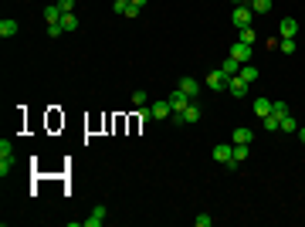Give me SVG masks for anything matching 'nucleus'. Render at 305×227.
Segmentation results:
<instances>
[{
  "label": "nucleus",
  "instance_id": "obj_1",
  "mask_svg": "<svg viewBox=\"0 0 305 227\" xmlns=\"http://www.w3.org/2000/svg\"><path fill=\"white\" fill-rule=\"evenodd\" d=\"M214 159L224 163L228 170H237V163H234V143H217L214 146Z\"/></svg>",
  "mask_w": 305,
  "mask_h": 227
},
{
  "label": "nucleus",
  "instance_id": "obj_2",
  "mask_svg": "<svg viewBox=\"0 0 305 227\" xmlns=\"http://www.w3.org/2000/svg\"><path fill=\"white\" fill-rule=\"evenodd\" d=\"M14 170V146L7 139H0V176L7 180V173Z\"/></svg>",
  "mask_w": 305,
  "mask_h": 227
},
{
  "label": "nucleus",
  "instance_id": "obj_3",
  "mask_svg": "<svg viewBox=\"0 0 305 227\" xmlns=\"http://www.w3.org/2000/svg\"><path fill=\"white\" fill-rule=\"evenodd\" d=\"M251 3H237L234 7V14H230V20H234V27H251Z\"/></svg>",
  "mask_w": 305,
  "mask_h": 227
},
{
  "label": "nucleus",
  "instance_id": "obj_4",
  "mask_svg": "<svg viewBox=\"0 0 305 227\" xmlns=\"http://www.w3.org/2000/svg\"><path fill=\"white\" fill-rule=\"evenodd\" d=\"M190 102H193V98H190L187 92H183V88H176V92L170 95V109H173V112H183V109H187Z\"/></svg>",
  "mask_w": 305,
  "mask_h": 227
},
{
  "label": "nucleus",
  "instance_id": "obj_5",
  "mask_svg": "<svg viewBox=\"0 0 305 227\" xmlns=\"http://www.w3.org/2000/svg\"><path fill=\"white\" fill-rule=\"evenodd\" d=\"M228 92L234 95V98H244V95H248V81H244V78H241V75L228 78Z\"/></svg>",
  "mask_w": 305,
  "mask_h": 227
},
{
  "label": "nucleus",
  "instance_id": "obj_6",
  "mask_svg": "<svg viewBox=\"0 0 305 227\" xmlns=\"http://www.w3.org/2000/svg\"><path fill=\"white\" fill-rule=\"evenodd\" d=\"M207 88H214V92H224V88H228V75H224L221 68H217V72H210V75H207Z\"/></svg>",
  "mask_w": 305,
  "mask_h": 227
},
{
  "label": "nucleus",
  "instance_id": "obj_7",
  "mask_svg": "<svg viewBox=\"0 0 305 227\" xmlns=\"http://www.w3.org/2000/svg\"><path fill=\"white\" fill-rule=\"evenodd\" d=\"M105 214H109L105 204H98V207L92 210V217H88V221H81V224H85V227H102V224H105Z\"/></svg>",
  "mask_w": 305,
  "mask_h": 227
},
{
  "label": "nucleus",
  "instance_id": "obj_8",
  "mask_svg": "<svg viewBox=\"0 0 305 227\" xmlns=\"http://www.w3.org/2000/svg\"><path fill=\"white\" fill-rule=\"evenodd\" d=\"M230 58H237L241 65H248L251 61V44H241V41H237V44L230 48Z\"/></svg>",
  "mask_w": 305,
  "mask_h": 227
},
{
  "label": "nucleus",
  "instance_id": "obj_9",
  "mask_svg": "<svg viewBox=\"0 0 305 227\" xmlns=\"http://www.w3.org/2000/svg\"><path fill=\"white\" fill-rule=\"evenodd\" d=\"M17 31H20V24H17V20H10V17H3V20H0V38H3V41H7V38H14Z\"/></svg>",
  "mask_w": 305,
  "mask_h": 227
},
{
  "label": "nucleus",
  "instance_id": "obj_10",
  "mask_svg": "<svg viewBox=\"0 0 305 227\" xmlns=\"http://www.w3.org/2000/svg\"><path fill=\"white\" fill-rule=\"evenodd\" d=\"M278 34L282 38H295L299 34V24H295V17H285L282 24H278Z\"/></svg>",
  "mask_w": 305,
  "mask_h": 227
},
{
  "label": "nucleus",
  "instance_id": "obj_11",
  "mask_svg": "<svg viewBox=\"0 0 305 227\" xmlns=\"http://www.w3.org/2000/svg\"><path fill=\"white\" fill-rule=\"evenodd\" d=\"M176 88H183L190 98H197V95H200V81H197V78H180V85H176Z\"/></svg>",
  "mask_w": 305,
  "mask_h": 227
},
{
  "label": "nucleus",
  "instance_id": "obj_12",
  "mask_svg": "<svg viewBox=\"0 0 305 227\" xmlns=\"http://www.w3.org/2000/svg\"><path fill=\"white\" fill-rule=\"evenodd\" d=\"M251 112H254V115H261V119H265V115L271 112V98H254V102H251Z\"/></svg>",
  "mask_w": 305,
  "mask_h": 227
},
{
  "label": "nucleus",
  "instance_id": "obj_13",
  "mask_svg": "<svg viewBox=\"0 0 305 227\" xmlns=\"http://www.w3.org/2000/svg\"><path fill=\"white\" fill-rule=\"evenodd\" d=\"M251 136H254V133H251L248 126H237V129L230 133V143H248V146H251Z\"/></svg>",
  "mask_w": 305,
  "mask_h": 227
},
{
  "label": "nucleus",
  "instance_id": "obj_14",
  "mask_svg": "<svg viewBox=\"0 0 305 227\" xmlns=\"http://www.w3.org/2000/svg\"><path fill=\"white\" fill-rule=\"evenodd\" d=\"M221 72H224V75H228V78H234V75H237V72H241V61H237V58H224V68H221Z\"/></svg>",
  "mask_w": 305,
  "mask_h": 227
},
{
  "label": "nucleus",
  "instance_id": "obj_15",
  "mask_svg": "<svg viewBox=\"0 0 305 227\" xmlns=\"http://www.w3.org/2000/svg\"><path fill=\"white\" fill-rule=\"evenodd\" d=\"M183 122H200V105H197V98L183 109Z\"/></svg>",
  "mask_w": 305,
  "mask_h": 227
},
{
  "label": "nucleus",
  "instance_id": "obj_16",
  "mask_svg": "<svg viewBox=\"0 0 305 227\" xmlns=\"http://www.w3.org/2000/svg\"><path fill=\"white\" fill-rule=\"evenodd\" d=\"M261 126H265L268 133H278V129H282V119H278V115H275V112H268L265 119H261Z\"/></svg>",
  "mask_w": 305,
  "mask_h": 227
},
{
  "label": "nucleus",
  "instance_id": "obj_17",
  "mask_svg": "<svg viewBox=\"0 0 305 227\" xmlns=\"http://www.w3.org/2000/svg\"><path fill=\"white\" fill-rule=\"evenodd\" d=\"M150 109H152V119H166V115L173 112V109H170V102H152Z\"/></svg>",
  "mask_w": 305,
  "mask_h": 227
},
{
  "label": "nucleus",
  "instance_id": "obj_18",
  "mask_svg": "<svg viewBox=\"0 0 305 227\" xmlns=\"http://www.w3.org/2000/svg\"><path fill=\"white\" fill-rule=\"evenodd\" d=\"M237 31H241V34H237V41H241V44H251V48H254V41H258L254 27H237Z\"/></svg>",
  "mask_w": 305,
  "mask_h": 227
},
{
  "label": "nucleus",
  "instance_id": "obj_19",
  "mask_svg": "<svg viewBox=\"0 0 305 227\" xmlns=\"http://www.w3.org/2000/svg\"><path fill=\"white\" fill-rule=\"evenodd\" d=\"M58 24H61V31H78V17L75 14H61Z\"/></svg>",
  "mask_w": 305,
  "mask_h": 227
},
{
  "label": "nucleus",
  "instance_id": "obj_20",
  "mask_svg": "<svg viewBox=\"0 0 305 227\" xmlns=\"http://www.w3.org/2000/svg\"><path fill=\"white\" fill-rule=\"evenodd\" d=\"M244 159H248V143H234V163L241 166Z\"/></svg>",
  "mask_w": 305,
  "mask_h": 227
},
{
  "label": "nucleus",
  "instance_id": "obj_21",
  "mask_svg": "<svg viewBox=\"0 0 305 227\" xmlns=\"http://www.w3.org/2000/svg\"><path fill=\"white\" fill-rule=\"evenodd\" d=\"M282 133H299V122H295V115H292V112L282 119Z\"/></svg>",
  "mask_w": 305,
  "mask_h": 227
},
{
  "label": "nucleus",
  "instance_id": "obj_22",
  "mask_svg": "<svg viewBox=\"0 0 305 227\" xmlns=\"http://www.w3.org/2000/svg\"><path fill=\"white\" fill-rule=\"evenodd\" d=\"M237 75L244 78V81H254V78H258V68H254V65H241V72H237Z\"/></svg>",
  "mask_w": 305,
  "mask_h": 227
},
{
  "label": "nucleus",
  "instance_id": "obj_23",
  "mask_svg": "<svg viewBox=\"0 0 305 227\" xmlns=\"http://www.w3.org/2000/svg\"><path fill=\"white\" fill-rule=\"evenodd\" d=\"M251 10H254V14H268V10H271V0H251Z\"/></svg>",
  "mask_w": 305,
  "mask_h": 227
},
{
  "label": "nucleus",
  "instance_id": "obj_24",
  "mask_svg": "<svg viewBox=\"0 0 305 227\" xmlns=\"http://www.w3.org/2000/svg\"><path fill=\"white\" fill-rule=\"evenodd\" d=\"M278 51H282V55H292V51H295V38H282L278 41Z\"/></svg>",
  "mask_w": 305,
  "mask_h": 227
},
{
  "label": "nucleus",
  "instance_id": "obj_25",
  "mask_svg": "<svg viewBox=\"0 0 305 227\" xmlns=\"http://www.w3.org/2000/svg\"><path fill=\"white\" fill-rule=\"evenodd\" d=\"M271 112L278 115V119H285V115H288V105H285V102H271Z\"/></svg>",
  "mask_w": 305,
  "mask_h": 227
},
{
  "label": "nucleus",
  "instance_id": "obj_26",
  "mask_svg": "<svg viewBox=\"0 0 305 227\" xmlns=\"http://www.w3.org/2000/svg\"><path fill=\"white\" fill-rule=\"evenodd\" d=\"M58 7H61V14H75V0H58Z\"/></svg>",
  "mask_w": 305,
  "mask_h": 227
},
{
  "label": "nucleus",
  "instance_id": "obj_27",
  "mask_svg": "<svg viewBox=\"0 0 305 227\" xmlns=\"http://www.w3.org/2000/svg\"><path fill=\"white\" fill-rule=\"evenodd\" d=\"M214 224V217L210 214H197V227H210Z\"/></svg>",
  "mask_w": 305,
  "mask_h": 227
},
{
  "label": "nucleus",
  "instance_id": "obj_28",
  "mask_svg": "<svg viewBox=\"0 0 305 227\" xmlns=\"http://www.w3.org/2000/svg\"><path fill=\"white\" fill-rule=\"evenodd\" d=\"M133 0H112V7H115V14H126V7H129Z\"/></svg>",
  "mask_w": 305,
  "mask_h": 227
},
{
  "label": "nucleus",
  "instance_id": "obj_29",
  "mask_svg": "<svg viewBox=\"0 0 305 227\" xmlns=\"http://www.w3.org/2000/svg\"><path fill=\"white\" fill-rule=\"evenodd\" d=\"M133 105L143 109V105H146V92H133Z\"/></svg>",
  "mask_w": 305,
  "mask_h": 227
},
{
  "label": "nucleus",
  "instance_id": "obj_30",
  "mask_svg": "<svg viewBox=\"0 0 305 227\" xmlns=\"http://www.w3.org/2000/svg\"><path fill=\"white\" fill-rule=\"evenodd\" d=\"M139 10H143V7H136V3H129V7H126V14H122V17H136V14H139Z\"/></svg>",
  "mask_w": 305,
  "mask_h": 227
},
{
  "label": "nucleus",
  "instance_id": "obj_31",
  "mask_svg": "<svg viewBox=\"0 0 305 227\" xmlns=\"http://www.w3.org/2000/svg\"><path fill=\"white\" fill-rule=\"evenodd\" d=\"M61 34V24H48V38H58Z\"/></svg>",
  "mask_w": 305,
  "mask_h": 227
},
{
  "label": "nucleus",
  "instance_id": "obj_32",
  "mask_svg": "<svg viewBox=\"0 0 305 227\" xmlns=\"http://www.w3.org/2000/svg\"><path fill=\"white\" fill-rule=\"evenodd\" d=\"M299 139H302V143H305V126H299Z\"/></svg>",
  "mask_w": 305,
  "mask_h": 227
},
{
  "label": "nucleus",
  "instance_id": "obj_33",
  "mask_svg": "<svg viewBox=\"0 0 305 227\" xmlns=\"http://www.w3.org/2000/svg\"><path fill=\"white\" fill-rule=\"evenodd\" d=\"M133 3H136V7H143V3H146V0H133Z\"/></svg>",
  "mask_w": 305,
  "mask_h": 227
},
{
  "label": "nucleus",
  "instance_id": "obj_34",
  "mask_svg": "<svg viewBox=\"0 0 305 227\" xmlns=\"http://www.w3.org/2000/svg\"><path fill=\"white\" fill-rule=\"evenodd\" d=\"M234 3H251V0H234Z\"/></svg>",
  "mask_w": 305,
  "mask_h": 227
}]
</instances>
